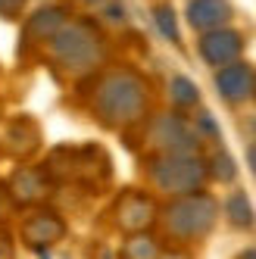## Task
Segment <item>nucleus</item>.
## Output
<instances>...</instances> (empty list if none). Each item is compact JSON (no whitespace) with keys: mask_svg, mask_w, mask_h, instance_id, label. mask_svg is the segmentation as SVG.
I'll return each mask as SVG.
<instances>
[{"mask_svg":"<svg viewBox=\"0 0 256 259\" xmlns=\"http://www.w3.org/2000/svg\"><path fill=\"white\" fill-rule=\"evenodd\" d=\"M216 200L203 191L188 194V197H175L166 209H162V225L175 240H200L206 237L216 225Z\"/></svg>","mask_w":256,"mask_h":259,"instance_id":"1","label":"nucleus"},{"mask_svg":"<svg viewBox=\"0 0 256 259\" xmlns=\"http://www.w3.org/2000/svg\"><path fill=\"white\" fill-rule=\"evenodd\" d=\"M150 181L172 197H188L203 188L206 165L194 153H166L150 162Z\"/></svg>","mask_w":256,"mask_h":259,"instance_id":"2","label":"nucleus"},{"mask_svg":"<svg viewBox=\"0 0 256 259\" xmlns=\"http://www.w3.org/2000/svg\"><path fill=\"white\" fill-rule=\"evenodd\" d=\"M144 103H147V91H144V84L135 75H128V72H116V75L103 84L100 100H97L103 119L113 122V125L141 119Z\"/></svg>","mask_w":256,"mask_h":259,"instance_id":"3","label":"nucleus"},{"mask_svg":"<svg viewBox=\"0 0 256 259\" xmlns=\"http://www.w3.org/2000/svg\"><path fill=\"white\" fill-rule=\"evenodd\" d=\"M53 53L69 69H88L100 57V38L88 25H72L53 38Z\"/></svg>","mask_w":256,"mask_h":259,"instance_id":"4","label":"nucleus"},{"mask_svg":"<svg viewBox=\"0 0 256 259\" xmlns=\"http://www.w3.org/2000/svg\"><path fill=\"white\" fill-rule=\"evenodd\" d=\"M116 222L132 234H144L156 222V203L141 191H128L116 203Z\"/></svg>","mask_w":256,"mask_h":259,"instance_id":"5","label":"nucleus"},{"mask_svg":"<svg viewBox=\"0 0 256 259\" xmlns=\"http://www.w3.org/2000/svg\"><path fill=\"white\" fill-rule=\"evenodd\" d=\"M63 234H66V222L57 212H47V209L28 215L25 225H22V240L38 253H47V247L63 240Z\"/></svg>","mask_w":256,"mask_h":259,"instance_id":"6","label":"nucleus"},{"mask_svg":"<svg viewBox=\"0 0 256 259\" xmlns=\"http://www.w3.org/2000/svg\"><path fill=\"white\" fill-rule=\"evenodd\" d=\"M241 34L237 31H228V28H216V31H206L203 41H200V57H203L209 66H231L237 57H241Z\"/></svg>","mask_w":256,"mask_h":259,"instance_id":"7","label":"nucleus"},{"mask_svg":"<svg viewBox=\"0 0 256 259\" xmlns=\"http://www.w3.org/2000/svg\"><path fill=\"white\" fill-rule=\"evenodd\" d=\"M153 141L156 147H162L166 153H191L194 147H197V138L194 132L181 122L178 116H166V119H159L153 125Z\"/></svg>","mask_w":256,"mask_h":259,"instance_id":"8","label":"nucleus"},{"mask_svg":"<svg viewBox=\"0 0 256 259\" xmlns=\"http://www.w3.org/2000/svg\"><path fill=\"white\" fill-rule=\"evenodd\" d=\"M216 88L228 103H241L253 94V69L244 63H231L216 75Z\"/></svg>","mask_w":256,"mask_h":259,"instance_id":"9","label":"nucleus"},{"mask_svg":"<svg viewBox=\"0 0 256 259\" xmlns=\"http://www.w3.org/2000/svg\"><path fill=\"white\" fill-rule=\"evenodd\" d=\"M188 19H191L194 28L216 31L231 19V7H228V0H191Z\"/></svg>","mask_w":256,"mask_h":259,"instance_id":"10","label":"nucleus"},{"mask_svg":"<svg viewBox=\"0 0 256 259\" xmlns=\"http://www.w3.org/2000/svg\"><path fill=\"white\" fill-rule=\"evenodd\" d=\"M10 188H13V197L19 203H38L47 197V175L41 169H19L13 178H10Z\"/></svg>","mask_w":256,"mask_h":259,"instance_id":"11","label":"nucleus"},{"mask_svg":"<svg viewBox=\"0 0 256 259\" xmlns=\"http://www.w3.org/2000/svg\"><path fill=\"white\" fill-rule=\"evenodd\" d=\"M63 22H66V10L63 7H47L41 13H34V19L25 28V41H31V38H47V34H53Z\"/></svg>","mask_w":256,"mask_h":259,"instance_id":"12","label":"nucleus"},{"mask_svg":"<svg viewBox=\"0 0 256 259\" xmlns=\"http://www.w3.org/2000/svg\"><path fill=\"white\" fill-rule=\"evenodd\" d=\"M225 215L234 228H253L256 225V215H253V206L244 191H234L228 200H225Z\"/></svg>","mask_w":256,"mask_h":259,"instance_id":"13","label":"nucleus"},{"mask_svg":"<svg viewBox=\"0 0 256 259\" xmlns=\"http://www.w3.org/2000/svg\"><path fill=\"white\" fill-rule=\"evenodd\" d=\"M159 244L150 234H132L122 247V259H159Z\"/></svg>","mask_w":256,"mask_h":259,"instance_id":"14","label":"nucleus"},{"mask_svg":"<svg viewBox=\"0 0 256 259\" xmlns=\"http://www.w3.org/2000/svg\"><path fill=\"white\" fill-rule=\"evenodd\" d=\"M172 100H175V106H194L197 100H200V94H197V84L191 81V78H185V75H175L172 78Z\"/></svg>","mask_w":256,"mask_h":259,"instance_id":"15","label":"nucleus"},{"mask_svg":"<svg viewBox=\"0 0 256 259\" xmlns=\"http://www.w3.org/2000/svg\"><path fill=\"white\" fill-rule=\"evenodd\" d=\"M206 175H212L216 181H234L237 169H234V162H231V156H228L225 150H216V153H212V159H209Z\"/></svg>","mask_w":256,"mask_h":259,"instance_id":"16","label":"nucleus"},{"mask_svg":"<svg viewBox=\"0 0 256 259\" xmlns=\"http://www.w3.org/2000/svg\"><path fill=\"white\" fill-rule=\"evenodd\" d=\"M156 25H159V31L166 34L169 41H178V25H175V13H172L169 7H159V10H156Z\"/></svg>","mask_w":256,"mask_h":259,"instance_id":"17","label":"nucleus"},{"mask_svg":"<svg viewBox=\"0 0 256 259\" xmlns=\"http://www.w3.org/2000/svg\"><path fill=\"white\" fill-rule=\"evenodd\" d=\"M22 4H25V0H0V13H4V16H13V13L22 10Z\"/></svg>","mask_w":256,"mask_h":259,"instance_id":"18","label":"nucleus"},{"mask_svg":"<svg viewBox=\"0 0 256 259\" xmlns=\"http://www.w3.org/2000/svg\"><path fill=\"white\" fill-rule=\"evenodd\" d=\"M10 256H13V240L0 231V259H10Z\"/></svg>","mask_w":256,"mask_h":259,"instance_id":"19","label":"nucleus"},{"mask_svg":"<svg viewBox=\"0 0 256 259\" xmlns=\"http://www.w3.org/2000/svg\"><path fill=\"white\" fill-rule=\"evenodd\" d=\"M159 259H191V256L181 253V250H172V253H159Z\"/></svg>","mask_w":256,"mask_h":259,"instance_id":"20","label":"nucleus"},{"mask_svg":"<svg viewBox=\"0 0 256 259\" xmlns=\"http://www.w3.org/2000/svg\"><path fill=\"white\" fill-rule=\"evenodd\" d=\"M247 159H250V169L256 172V144H250V150H247Z\"/></svg>","mask_w":256,"mask_h":259,"instance_id":"21","label":"nucleus"},{"mask_svg":"<svg viewBox=\"0 0 256 259\" xmlns=\"http://www.w3.org/2000/svg\"><path fill=\"white\" fill-rule=\"evenodd\" d=\"M237 259H256V247H253V250H244V253L237 256Z\"/></svg>","mask_w":256,"mask_h":259,"instance_id":"22","label":"nucleus"},{"mask_svg":"<svg viewBox=\"0 0 256 259\" xmlns=\"http://www.w3.org/2000/svg\"><path fill=\"white\" fill-rule=\"evenodd\" d=\"M41 259H50V256H47V253H41Z\"/></svg>","mask_w":256,"mask_h":259,"instance_id":"23","label":"nucleus"},{"mask_svg":"<svg viewBox=\"0 0 256 259\" xmlns=\"http://www.w3.org/2000/svg\"><path fill=\"white\" fill-rule=\"evenodd\" d=\"M91 4H97V0H91Z\"/></svg>","mask_w":256,"mask_h":259,"instance_id":"24","label":"nucleus"}]
</instances>
